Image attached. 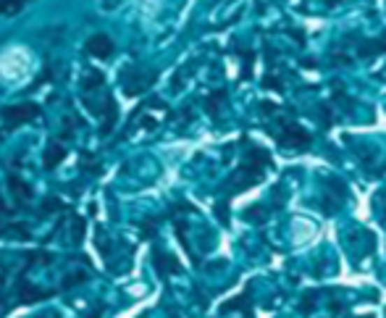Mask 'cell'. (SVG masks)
I'll return each mask as SVG.
<instances>
[{
    "instance_id": "obj_1",
    "label": "cell",
    "mask_w": 386,
    "mask_h": 318,
    "mask_svg": "<svg viewBox=\"0 0 386 318\" xmlns=\"http://www.w3.org/2000/svg\"><path fill=\"white\" fill-rule=\"evenodd\" d=\"M29 71V53L22 48H11L0 58V74L6 79H22Z\"/></svg>"
},
{
    "instance_id": "obj_2",
    "label": "cell",
    "mask_w": 386,
    "mask_h": 318,
    "mask_svg": "<svg viewBox=\"0 0 386 318\" xmlns=\"http://www.w3.org/2000/svg\"><path fill=\"white\" fill-rule=\"evenodd\" d=\"M287 132H284V137H279L281 145H292V147H305V145L310 143V137H308V132L305 129H300L297 124H290V127H284Z\"/></svg>"
}]
</instances>
